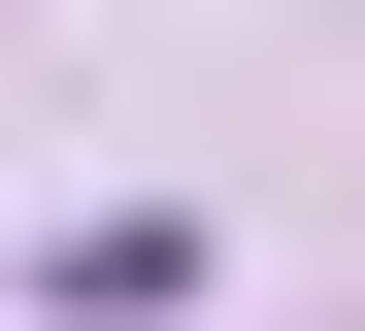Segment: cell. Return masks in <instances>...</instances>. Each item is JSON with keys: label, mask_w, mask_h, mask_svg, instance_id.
Listing matches in <instances>:
<instances>
[{"label": "cell", "mask_w": 365, "mask_h": 331, "mask_svg": "<svg viewBox=\"0 0 365 331\" xmlns=\"http://www.w3.org/2000/svg\"><path fill=\"white\" fill-rule=\"evenodd\" d=\"M200 232H0V331H166Z\"/></svg>", "instance_id": "6da1fadb"}]
</instances>
